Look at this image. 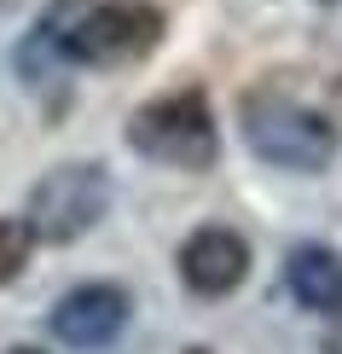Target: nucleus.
I'll list each match as a JSON object with an SVG mask.
<instances>
[{"label": "nucleus", "instance_id": "1", "mask_svg": "<svg viewBox=\"0 0 342 354\" xmlns=\"http://www.w3.org/2000/svg\"><path fill=\"white\" fill-rule=\"evenodd\" d=\"M162 41V12L140 6V0H111V6H93V0H53V12L35 29V47H53L70 64H140L145 53H157Z\"/></svg>", "mask_w": 342, "mask_h": 354}, {"label": "nucleus", "instance_id": "2", "mask_svg": "<svg viewBox=\"0 0 342 354\" xmlns=\"http://www.w3.org/2000/svg\"><path fill=\"white\" fill-rule=\"evenodd\" d=\"M244 140L261 163L290 169V174H319L336 157V122L307 105L285 99L278 87H261V93H244Z\"/></svg>", "mask_w": 342, "mask_h": 354}, {"label": "nucleus", "instance_id": "3", "mask_svg": "<svg viewBox=\"0 0 342 354\" xmlns=\"http://www.w3.org/2000/svg\"><path fill=\"white\" fill-rule=\"evenodd\" d=\"M128 145L140 157H151V163H169V169H209L220 151V134H215L203 87H174V93L145 99L128 116Z\"/></svg>", "mask_w": 342, "mask_h": 354}, {"label": "nucleus", "instance_id": "4", "mask_svg": "<svg viewBox=\"0 0 342 354\" xmlns=\"http://www.w3.org/2000/svg\"><path fill=\"white\" fill-rule=\"evenodd\" d=\"M111 209V174L99 163H58L29 192V232L47 244H70Z\"/></svg>", "mask_w": 342, "mask_h": 354}, {"label": "nucleus", "instance_id": "5", "mask_svg": "<svg viewBox=\"0 0 342 354\" xmlns=\"http://www.w3.org/2000/svg\"><path fill=\"white\" fill-rule=\"evenodd\" d=\"M244 273H249V244L232 227H198L180 244V279L198 297H227L244 285Z\"/></svg>", "mask_w": 342, "mask_h": 354}, {"label": "nucleus", "instance_id": "6", "mask_svg": "<svg viewBox=\"0 0 342 354\" xmlns=\"http://www.w3.org/2000/svg\"><path fill=\"white\" fill-rule=\"evenodd\" d=\"M128 326V290L116 285H76L53 308V337L70 348H105Z\"/></svg>", "mask_w": 342, "mask_h": 354}, {"label": "nucleus", "instance_id": "7", "mask_svg": "<svg viewBox=\"0 0 342 354\" xmlns=\"http://www.w3.org/2000/svg\"><path fill=\"white\" fill-rule=\"evenodd\" d=\"M285 279H290L296 302L314 308V314H336V308H342V256H336V250H325V244L290 250Z\"/></svg>", "mask_w": 342, "mask_h": 354}, {"label": "nucleus", "instance_id": "8", "mask_svg": "<svg viewBox=\"0 0 342 354\" xmlns=\"http://www.w3.org/2000/svg\"><path fill=\"white\" fill-rule=\"evenodd\" d=\"M29 250H35V232L18 215H0V285H12L29 268Z\"/></svg>", "mask_w": 342, "mask_h": 354}, {"label": "nucleus", "instance_id": "9", "mask_svg": "<svg viewBox=\"0 0 342 354\" xmlns=\"http://www.w3.org/2000/svg\"><path fill=\"white\" fill-rule=\"evenodd\" d=\"M325 354H342V326H336L331 337H325Z\"/></svg>", "mask_w": 342, "mask_h": 354}, {"label": "nucleus", "instance_id": "10", "mask_svg": "<svg viewBox=\"0 0 342 354\" xmlns=\"http://www.w3.org/2000/svg\"><path fill=\"white\" fill-rule=\"evenodd\" d=\"M6 354H41V348H6Z\"/></svg>", "mask_w": 342, "mask_h": 354}]
</instances>
